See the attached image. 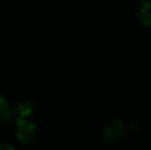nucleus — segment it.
<instances>
[{
    "label": "nucleus",
    "instance_id": "20e7f679",
    "mask_svg": "<svg viewBox=\"0 0 151 150\" xmlns=\"http://www.w3.org/2000/svg\"><path fill=\"white\" fill-rule=\"evenodd\" d=\"M138 21L141 23V25L149 28L151 25V4L150 0H143L141 3V5L138 7Z\"/></svg>",
    "mask_w": 151,
    "mask_h": 150
},
{
    "label": "nucleus",
    "instance_id": "f03ea898",
    "mask_svg": "<svg viewBox=\"0 0 151 150\" xmlns=\"http://www.w3.org/2000/svg\"><path fill=\"white\" fill-rule=\"evenodd\" d=\"M127 125L122 120L117 118L110 121L104 129V137L107 142H118L121 141L126 134Z\"/></svg>",
    "mask_w": 151,
    "mask_h": 150
},
{
    "label": "nucleus",
    "instance_id": "f257e3e1",
    "mask_svg": "<svg viewBox=\"0 0 151 150\" xmlns=\"http://www.w3.org/2000/svg\"><path fill=\"white\" fill-rule=\"evenodd\" d=\"M36 125L28 118H19L15 120V136L20 142L32 144L36 138Z\"/></svg>",
    "mask_w": 151,
    "mask_h": 150
},
{
    "label": "nucleus",
    "instance_id": "39448f33",
    "mask_svg": "<svg viewBox=\"0 0 151 150\" xmlns=\"http://www.w3.org/2000/svg\"><path fill=\"white\" fill-rule=\"evenodd\" d=\"M13 117L12 105L8 102V100L4 96L0 94V125H4L9 122Z\"/></svg>",
    "mask_w": 151,
    "mask_h": 150
},
{
    "label": "nucleus",
    "instance_id": "7ed1b4c3",
    "mask_svg": "<svg viewBox=\"0 0 151 150\" xmlns=\"http://www.w3.org/2000/svg\"><path fill=\"white\" fill-rule=\"evenodd\" d=\"M13 114L19 118H28L33 113V104L29 100H20L12 106Z\"/></svg>",
    "mask_w": 151,
    "mask_h": 150
},
{
    "label": "nucleus",
    "instance_id": "423d86ee",
    "mask_svg": "<svg viewBox=\"0 0 151 150\" xmlns=\"http://www.w3.org/2000/svg\"><path fill=\"white\" fill-rule=\"evenodd\" d=\"M0 150H16V148H15V146H12L11 144L0 142Z\"/></svg>",
    "mask_w": 151,
    "mask_h": 150
}]
</instances>
